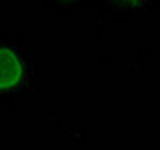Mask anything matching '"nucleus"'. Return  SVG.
Listing matches in <instances>:
<instances>
[{"label":"nucleus","mask_w":160,"mask_h":150,"mask_svg":"<svg viewBox=\"0 0 160 150\" xmlns=\"http://www.w3.org/2000/svg\"><path fill=\"white\" fill-rule=\"evenodd\" d=\"M24 80V62L10 48H0V92H10Z\"/></svg>","instance_id":"obj_1"}]
</instances>
